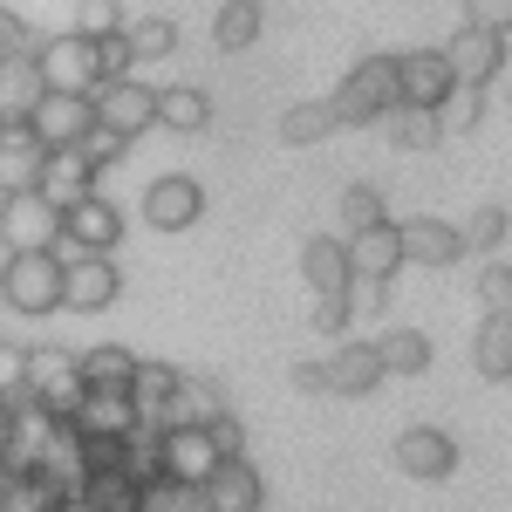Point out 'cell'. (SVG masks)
I'll list each match as a JSON object with an SVG mask.
<instances>
[{
	"label": "cell",
	"mask_w": 512,
	"mask_h": 512,
	"mask_svg": "<svg viewBox=\"0 0 512 512\" xmlns=\"http://www.w3.org/2000/svg\"><path fill=\"white\" fill-rule=\"evenodd\" d=\"M335 103V123H383L403 110V89H396V55H369V62H355L349 82L328 96Z\"/></svg>",
	"instance_id": "6da1fadb"
},
{
	"label": "cell",
	"mask_w": 512,
	"mask_h": 512,
	"mask_svg": "<svg viewBox=\"0 0 512 512\" xmlns=\"http://www.w3.org/2000/svg\"><path fill=\"white\" fill-rule=\"evenodd\" d=\"M82 396L89 390H82V355L76 349H55V342L48 349H28V403H41L48 417L69 424L82 410Z\"/></svg>",
	"instance_id": "7a4b0ae2"
},
{
	"label": "cell",
	"mask_w": 512,
	"mask_h": 512,
	"mask_svg": "<svg viewBox=\"0 0 512 512\" xmlns=\"http://www.w3.org/2000/svg\"><path fill=\"white\" fill-rule=\"evenodd\" d=\"M35 69L55 96H96L103 89V62H96V41H82L76 28L55 41H35Z\"/></svg>",
	"instance_id": "3957f363"
},
{
	"label": "cell",
	"mask_w": 512,
	"mask_h": 512,
	"mask_svg": "<svg viewBox=\"0 0 512 512\" xmlns=\"http://www.w3.org/2000/svg\"><path fill=\"white\" fill-rule=\"evenodd\" d=\"M0 301L21 315H48L62 301V260L55 253H7L0 267Z\"/></svg>",
	"instance_id": "277c9868"
},
{
	"label": "cell",
	"mask_w": 512,
	"mask_h": 512,
	"mask_svg": "<svg viewBox=\"0 0 512 512\" xmlns=\"http://www.w3.org/2000/svg\"><path fill=\"white\" fill-rule=\"evenodd\" d=\"M55 260H62V301L69 308H110L123 294V274L110 267V253H76L69 239H55Z\"/></svg>",
	"instance_id": "5b68a950"
},
{
	"label": "cell",
	"mask_w": 512,
	"mask_h": 512,
	"mask_svg": "<svg viewBox=\"0 0 512 512\" xmlns=\"http://www.w3.org/2000/svg\"><path fill=\"white\" fill-rule=\"evenodd\" d=\"M55 239H62V212L41 192L0 198V246L7 253H55Z\"/></svg>",
	"instance_id": "8992f818"
},
{
	"label": "cell",
	"mask_w": 512,
	"mask_h": 512,
	"mask_svg": "<svg viewBox=\"0 0 512 512\" xmlns=\"http://www.w3.org/2000/svg\"><path fill=\"white\" fill-rule=\"evenodd\" d=\"M89 103H96V123H103L110 137H123V144H130L137 130H151V123H158V89H151V82H137V76H130V82H103Z\"/></svg>",
	"instance_id": "52a82bcc"
},
{
	"label": "cell",
	"mask_w": 512,
	"mask_h": 512,
	"mask_svg": "<svg viewBox=\"0 0 512 512\" xmlns=\"http://www.w3.org/2000/svg\"><path fill=\"white\" fill-rule=\"evenodd\" d=\"M28 130L41 137V151H76V144H89V130H96V103L89 96H41V110L28 117Z\"/></svg>",
	"instance_id": "ba28073f"
},
{
	"label": "cell",
	"mask_w": 512,
	"mask_h": 512,
	"mask_svg": "<svg viewBox=\"0 0 512 512\" xmlns=\"http://www.w3.org/2000/svg\"><path fill=\"white\" fill-rule=\"evenodd\" d=\"M226 458H219V444H212V431L205 424H178V431H164V478L171 485H212V472H219Z\"/></svg>",
	"instance_id": "9c48e42d"
},
{
	"label": "cell",
	"mask_w": 512,
	"mask_h": 512,
	"mask_svg": "<svg viewBox=\"0 0 512 512\" xmlns=\"http://www.w3.org/2000/svg\"><path fill=\"white\" fill-rule=\"evenodd\" d=\"M35 478L55 492V499H82L89 492V451H82V431L76 424H55V437H48V451H41Z\"/></svg>",
	"instance_id": "30bf717a"
},
{
	"label": "cell",
	"mask_w": 512,
	"mask_h": 512,
	"mask_svg": "<svg viewBox=\"0 0 512 512\" xmlns=\"http://www.w3.org/2000/svg\"><path fill=\"white\" fill-rule=\"evenodd\" d=\"M444 62H451V82L458 89H492V76L506 69V41L478 35V28H458V35L444 41Z\"/></svg>",
	"instance_id": "8fae6325"
},
{
	"label": "cell",
	"mask_w": 512,
	"mask_h": 512,
	"mask_svg": "<svg viewBox=\"0 0 512 512\" xmlns=\"http://www.w3.org/2000/svg\"><path fill=\"white\" fill-rule=\"evenodd\" d=\"M396 89H403V103L410 110H437L458 82H451V62H444V48H410V55H396Z\"/></svg>",
	"instance_id": "7c38bea8"
},
{
	"label": "cell",
	"mask_w": 512,
	"mask_h": 512,
	"mask_svg": "<svg viewBox=\"0 0 512 512\" xmlns=\"http://www.w3.org/2000/svg\"><path fill=\"white\" fill-rule=\"evenodd\" d=\"M396 465H403V478L437 485V478H451V465H458V444H451V431H437V424H410V431L396 437Z\"/></svg>",
	"instance_id": "4fadbf2b"
},
{
	"label": "cell",
	"mask_w": 512,
	"mask_h": 512,
	"mask_svg": "<svg viewBox=\"0 0 512 512\" xmlns=\"http://www.w3.org/2000/svg\"><path fill=\"white\" fill-rule=\"evenodd\" d=\"M62 239L76 246V253H117V239H123V212L110 205V198H82V205H69L62 212Z\"/></svg>",
	"instance_id": "5bb4252c"
},
{
	"label": "cell",
	"mask_w": 512,
	"mask_h": 512,
	"mask_svg": "<svg viewBox=\"0 0 512 512\" xmlns=\"http://www.w3.org/2000/svg\"><path fill=\"white\" fill-rule=\"evenodd\" d=\"M41 171H48V151H41V137L28 130V123L0 130V198L41 192Z\"/></svg>",
	"instance_id": "9a60e30c"
},
{
	"label": "cell",
	"mask_w": 512,
	"mask_h": 512,
	"mask_svg": "<svg viewBox=\"0 0 512 512\" xmlns=\"http://www.w3.org/2000/svg\"><path fill=\"white\" fill-rule=\"evenodd\" d=\"M198 212H205V192H198V178H158L151 192H144V219L158 226V233H185L198 226Z\"/></svg>",
	"instance_id": "2e32d148"
},
{
	"label": "cell",
	"mask_w": 512,
	"mask_h": 512,
	"mask_svg": "<svg viewBox=\"0 0 512 512\" xmlns=\"http://www.w3.org/2000/svg\"><path fill=\"white\" fill-rule=\"evenodd\" d=\"M96 192V164H89V151H48V171H41V198L55 205V212H69V205H82V198Z\"/></svg>",
	"instance_id": "e0dca14e"
},
{
	"label": "cell",
	"mask_w": 512,
	"mask_h": 512,
	"mask_svg": "<svg viewBox=\"0 0 512 512\" xmlns=\"http://www.w3.org/2000/svg\"><path fill=\"white\" fill-rule=\"evenodd\" d=\"M41 96H48V82H41L35 55H14V62H0V130L28 123V117L41 110Z\"/></svg>",
	"instance_id": "ac0fdd59"
},
{
	"label": "cell",
	"mask_w": 512,
	"mask_h": 512,
	"mask_svg": "<svg viewBox=\"0 0 512 512\" xmlns=\"http://www.w3.org/2000/svg\"><path fill=\"white\" fill-rule=\"evenodd\" d=\"M178 369L171 362H137V390H130V403H137V424L144 431H171V403H178Z\"/></svg>",
	"instance_id": "d6986e66"
},
{
	"label": "cell",
	"mask_w": 512,
	"mask_h": 512,
	"mask_svg": "<svg viewBox=\"0 0 512 512\" xmlns=\"http://www.w3.org/2000/svg\"><path fill=\"white\" fill-rule=\"evenodd\" d=\"M301 280H308V287H315V301L321 294H349L355 287V267H349V239H308V246H301Z\"/></svg>",
	"instance_id": "ffe728a7"
},
{
	"label": "cell",
	"mask_w": 512,
	"mask_h": 512,
	"mask_svg": "<svg viewBox=\"0 0 512 512\" xmlns=\"http://www.w3.org/2000/svg\"><path fill=\"white\" fill-rule=\"evenodd\" d=\"M396 233H403V267H451V260H465V239L444 219H410Z\"/></svg>",
	"instance_id": "44dd1931"
},
{
	"label": "cell",
	"mask_w": 512,
	"mask_h": 512,
	"mask_svg": "<svg viewBox=\"0 0 512 512\" xmlns=\"http://www.w3.org/2000/svg\"><path fill=\"white\" fill-rule=\"evenodd\" d=\"M383 383V355L376 342H342L328 355V396H369Z\"/></svg>",
	"instance_id": "7402d4cb"
},
{
	"label": "cell",
	"mask_w": 512,
	"mask_h": 512,
	"mask_svg": "<svg viewBox=\"0 0 512 512\" xmlns=\"http://www.w3.org/2000/svg\"><path fill=\"white\" fill-rule=\"evenodd\" d=\"M260 499H267V485L246 458H226L205 485V512H260Z\"/></svg>",
	"instance_id": "603a6c76"
},
{
	"label": "cell",
	"mask_w": 512,
	"mask_h": 512,
	"mask_svg": "<svg viewBox=\"0 0 512 512\" xmlns=\"http://www.w3.org/2000/svg\"><path fill=\"white\" fill-rule=\"evenodd\" d=\"M82 390L89 396H130L137 390V355L103 342V349H82Z\"/></svg>",
	"instance_id": "cb8c5ba5"
},
{
	"label": "cell",
	"mask_w": 512,
	"mask_h": 512,
	"mask_svg": "<svg viewBox=\"0 0 512 512\" xmlns=\"http://www.w3.org/2000/svg\"><path fill=\"white\" fill-rule=\"evenodd\" d=\"M349 267H355V280H383V287H390V274L403 267V233H396V226L355 233L349 239Z\"/></svg>",
	"instance_id": "d4e9b609"
},
{
	"label": "cell",
	"mask_w": 512,
	"mask_h": 512,
	"mask_svg": "<svg viewBox=\"0 0 512 512\" xmlns=\"http://www.w3.org/2000/svg\"><path fill=\"white\" fill-rule=\"evenodd\" d=\"M82 437H117V444H130L137 437V403L130 396H82V410L69 417Z\"/></svg>",
	"instance_id": "484cf974"
},
{
	"label": "cell",
	"mask_w": 512,
	"mask_h": 512,
	"mask_svg": "<svg viewBox=\"0 0 512 512\" xmlns=\"http://www.w3.org/2000/svg\"><path fill=\"white\" fill-rule=\"evenodd\" d=\"M158 123L164 130H205L212 123V103H205V89H192V82H178V89H158Z\"/></svg>",
	"instance_id": "4316f807"
},
{
	"label": "cell",
	"mask_w": 512,
	"mask_h": 512,
	"mask_svg": "<svg viewBox=\"0 0 512 512\" xmlns=\"http://www.w3.org/2000/svg\"><path fill=\"white\" fill-rule=\"evenodd\" d=\"M472 362H478V376L506 383V376H512V321H499V315H485V321H478Z\"/></svg>",
	"instance_id": "83f0119b"
},
{
	"label": "cell",
	"mask_w": 512,
	"mask_h": 512,
	"mask_svg": "<svg viewBox=\"0 0 512 512\" xmlns=\"http://www.w3.org/2000/svg\"><path fill=\"white\" fill-rule=\"evenodd\" d=\"M376 355H383V376H424V369H431V342H424L417 328H390V335L376 342Z\"/></svg>",
	"instance_id": "f1b7e54d"
},
{
	"label": "cell",
	"mask_w": 512,
	"mask_h": 512,
	"mask_svg": "<svg viewBox=\"0 0 512 512\" xmlns=\"http://www.w3.org/2000/svg\"><path fill=\"white\" fill-rule=\"evenodd\" d=\"M212 417H226V396H219V383L185 376V383H178V403H171V431H178V424H212Z\"/></svg>",
	"instance_id": "f546056e"
},
{
	"label": "cell",
	"mask_w": 512,
	"mask_h": 512,
	"mask_svg": "<svg viewBox=\"0 0 512 512\" xmlns=\"http://www.w3.org/2000/svg\"><path fill=\"white\" fill-rule=\"evenodd\" d=\"M328 130H342V123H335V103H294V110L280 117V144L308 151V144H321Z\"/></svg>",
	"instance_id": "4dcf8cb0"
},
{
	"label": "cell",
	"mask_w": 512,
	"mask_h": 512,
	"mask_svg": "<svg viewBox=\"0 0 512 512\" xmlns=\"http://www.w3.org/2000/svg\"><path fill=\"white\" fill-rule=\"evenodd\" d=\"M342 226H349V239H355V233H376V226H390V205H383V192H376V185H349V192H342Z\"/></svg>",
	"instance_id": "1f68e13d"
},
{
	"label": "cell",
	"mask_w": 512,
	"mask_h": 512,
	"mask_svg": "<svg viewBox=\"0 0 512 512\" xmlns=\"http://www.w3.org/2000/svg\"><path fill=\"white\" fill-rule=\"evenodd\" d=\"M478 117H485V89H451V96L437 103V130H444V137H472Z\"/></svg>",
	"instance_id": "d6a6232c"
},
{
	"label": "cell",
	"mask_w": 512,
	"mask_h": 512,
	"mask_svg": "<svg viewBox=\"0 0 512 512\" xmlns=\"http://www.w3.org/2000/svg\"><path fill=\"white\" fill-rule=\"evenodd\" d=\"M260 41V7H219L212 14V48H253Z\"/></svg>",
	"instance_id": "836d02e7"
},
{
	"label": "cell",
	"mask_w": 512,
	"mask_h": 512,
	"mask_svg": "<svg viewBox=\"0 0 512 512\" xmlns=\"http://www.w3.org/2000/svg\"><path fill=\"white\" fill-rule=\"evenodd\" d=\"M123 41H130V55H137V62H164V55L178 48V28H171L164 14H151V21H130Z\"/></svg>",
	"instance_id": "e575fe53"
},
{
	"label": "cell",
	"mask_w": 512,
	"mask_h": 512,
	"mask_svg": "<svg viewBox=\"0 0 512 512\" xmlns=\"http://www.w3.org/2000/svg\"><path fill=\"white\" fill-rule=\"evenodd\" d=\"M137 492H144V485H137L130 472H96L82 499H89L96 512H137Z\"/></svg>",
	"instance_id": "d590c367"
},
{
	"label": "cell",
	"mask_w": 512,
	"mask_h": 512,
	"mask_svg": "<svg viewBox=\"0 0 512 512\" xmlns=\"http://www.w3.org/2000/svg\"><path fill=\"white\" fill-rule=\"evenodd\" d=\"M390 137L403 144V151H437L444 130H437V110H410V103H403V110L390 117Z\"/></svg>",
	"instance_id": "8d00e7d4"
},
{
	"label": "cell",
	"mask_w": 512,
	"mask_h": 512,
	"mask_svg": "<svg viewBox=\"0 0 512 512\" xmlns=\"http://www.w3.org/2000/svg\"><path fill=\"white\" fill-rule=\"evenodd\" d=\"M137 512H205V492H198V485H171V478H158V485L137 492Z\"/></svg>",
	"instance_id": "74e56055"
},
{
	"label": "cell",
	"mask_w": 512,
	"mask_h": 512,
	"mask_svg": "<svg viewBox=\"0 0 512 512\" xmlns=\"http://www.w3.org/2000/svg\"><path fill=\"white\" fill-rule=\"evenodd\" d=\"M76 35L82 41L123 35V7H117V0H82V7H76Z\"/></svg>",
	"instance_id": "f35d334b"
},
{
	"label": "cell",
	"mask_w": 512,
	"mask_h": 512,
	"mask_svg": "<svg viewBox=\"0 0 512 512\" xmlns=\"http://www.w3.org/2000/svg\"><path fill=\"white\" fill-rule=\"evenodd\" d=\"M458 239H465V253H492V246L506 239V212H499V205L472 212V226H458Z\"/></svg>",
	"instance_id": "ab89813d"
},
{
	"label": "cell",
	"mask_w": 512,
	"mask_h": 512,
	"mask_svg": "<svg viewBox=\"0 0 512 512\" xmlns=\"http://www.w3.org/2000/svg\"><path fill=\"white\" fill-rule=\"evenodd\" d=\"M478 301H485V315L512 321V267H478Z\"/></svg>",
	"instance_id": "60d3db41"
},
{
	"label": "cell",
	"mask_w": 512,
	"mask_h": 512,
	"mask_svg": "<svg viewBox=\"0 0 512 512\" xmlns=\"http://www.w3.org/2000/svg\"><path fill=\"white\" fill-rule=\"evenodd\" d=\"M0 403H28V349L0 342Z\"/></svg>",
	"instance_id": "b9f144b4"
},
{
	"label": "cell",
	"mask_w": 512,
	"mask_h": 512,
	"mask_svg": "<svg viewBox=\"0 0 512 512\" xmlns=\"http://www.w3.org/2000/svg\"><path fill=\"white\" fill-rule=\"evenodd\" d=\"M465 28H478V35H512V0H465Z\"/></svg>",
	"instance_id": "7bdbcfd3"
},
{
	"label": "cell",
	"mask_w": 512,
	"mask_h": 512,
	"mask_svg": "<svg viewBox=\"0 0 512 512\" xmlns=\"http://www.w3.org/2000/svg\"><path fill=\"white\" fill-rule=\"evenodd\" d=\"M55 506H62V499H55L41 478H14L7 499H0V512H55Z\"/></svg>",
	"instance_id": "ee69618b"
},
{
	"label": "cell",
	"mask_w": 512,
	"mask_h": 512,
	"mask_svg": "<svg viewBox=\"0 0 512 512\" xmlns=\"http://www.w3.org/2000/svg\"><path fill=\"white\" fill-rule=\"evenodd\" d=\"M321 328V335H349L355 328V315H349V294H321L315 301V315H308Z\"/></svg>",
	"instance_id": "f6af8a7d"
},
{
	"label": "cell",
	"mask_w": 512,
	"mask_h": 512,
	"mask_svg": "<svg viewBox=\"0 0 512 512\" xmlns=\"http://www.w3.org/2000/svg\"><path fill=\"white\" fill-rule=\"evenodd\" d=\"M96 62H103V82H130V62H137V55H130L123 35H103L96 41Z\"/></svg>",
	"instance_id": "bcb514c9"
},
{
	"label": "cell",
	"mask_w": 512,
	"mask_h": 512,
	"mask_svg": "<svg viewBox=\"0 0 512 512\" xmlns=\"http://www.w3.org/2000/svg\"><path fill=\"white\" fill-rule=\"evenodd\" d=\"M14 55H35V35H28V21H21V14H7V7H0V62H14Z\"/></svg>",
	"instance_id": "7dc6e473"
},
{
	"label": "cell",
	"mask_w": 512,
	"mask_h": 512,
	"mask_svg": "<svg viewBox=\"0 0 512 512\" xmlns=\"http://www.w3.org/2000/svg\"><path fill=\"white\" fill-rule=\"evenodd\" d=\"M383 301H390L383 280H355V287H349V315L355 321H376V315H383Z\"/></svg>",
	"instance_id": "c3c4849f"
},
{
	"label": "cell",
	"mask_w": 512,
	"mask_h": 512,
	"mask_svg": "<svg viewBox=\"0 0 512 512\" xmlns=\"http://www.w3.org/2000/svg\"><path fill=\"white\" fill-rule=\"evenodd\" d=\"M205 431H212V444H219V458H246V437H239L233 417H212Z\"/></svg>",
	"instance_id": "681fc988"
},
{
	"label": "cell",
	"mask_w": 512,
	"mask_h": 512,
	"mask_svg": "<svg viewBox=\"0 0 512 512\" xmlns=\"http://www.w3.org/2000/svg\"><path fill=\"white\" fill-rule=\"evenodd\" d=\"M82 151H89V164H96V171H103V164H117L123 137H110V130H103V123H96V130H89V144H82Z\"/></svg>",
	"instance_id": "f907efd6"
},
{
	"label": "cell",
	"mask_w": 512,
	"mask_h": 512,
	"mask_svg": "<svg viewBox=\"0 0 512 512\" xmlns=\"http://www.w3.org/2000/svg\"><path fill=\"white\" fill-rule=\"evenodd\" d=\"M294 390L321 396V390H328V362H294Z\"/></svg>",
	"instance_id": "816d5d0a"
},
{
	"label": "cell",
	"mask_w": 512,
	"mask_h": 512,
	"mask_svg": "<svg viewBox=\"0 0 512 512\" xmlns=\"http://www.w3.org/2000/svg\"><path fill=\"white\" fill-rule=\"evenodd\" d=\"M7 437H14V403H0V465H7Z\"/></svg>",
	"instance_id": "f5cc1de1"
},
{
	"label": "cell",
	"mask_w": 512,
	"mask_h": 512,
	"mask_svg": "<svg viewBox=\"0 0 512 512\" xmlns=\"http://www.w3.org/2000/svg\"><path fill=\"white\" fill-rule=\"evenodd\" d=\"M55 512H96V506H89V499H62Z\"/></svg>",
	"instance_id": "db71d44e"
},
{
	"label": "cell",
	"mask_w": 512,
	"mask_h": 512,
	"mask_svg": "<svg viewBox=\"0 0 512 512\" xmlns=\"http://www.w3.org/2000/svg\"><path fill=\"white\" fill-rule=\"evenodd\" d=\"M219 7H260V0H219Z\"/></svg>",
	"instance_id": "11a10c76"
}]
</instances>
